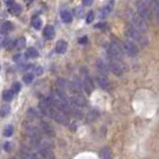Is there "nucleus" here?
I'll return each mask as SVG.
<instances>
[{
    "instance_id": "obj_1",
    "label": "nucleus",
    "mask_w": 159,
    "mask_h": 159,
    "mask_svg": "<svg viewBox=\"0 0 159 159\" xmlns=\"http://www.w3.org/2000/svg\"><path fill=\"white\" fill-rule=\"evenodd\" d=\"M24 133H25V135L30 139V141H31L34 145H37V144L41 142V140H42L40 130L31 123L24 124Z\"/></svg>"
},
{
    "instance_id": "obj_2",
    "label": "nucleus",
    "mask_w": 159,
    "mask_h": 159,
    "mask_svg": "<svg viewBox=\"0 0 159 159\" xmlns=\"http://www.w3.org/2000/svg\"><path fill=\"white\" fill-rule=\"evenodd\" d=\"M125 33H126L128 38H130L131 40H133V41H136L138 43H140L141 45H144V43H145V41H146L145 38H144V36H143V34L139 32L138 30H136L134 27H132L130 24L126 25Z\"/></svg>"
},
{
    "instance_id": "obj_3",
    "label": "nucleus",
    "mask_w": 159,
    "mask_h": 159,
    "mask_svg": "<svg viewBox=\"0 0 159 159\" xmlns=\"http://www.w3.org/2000/svg\"><path fill=\"white\" fill-rule=\"evenodd\" d=\"M130 25L136 30H138L140 33H145L148 30V24L146 22V20L141 18L139 15H132Z\"/></svg>"
},
{
    "instance_id": "obj_4",
    "label": "nucleus",
    "mask_w": 159,
    "mask_h": 159,
    "mask_svg": "<svg viewBox=\"0 0 159 159\" xmlns=\"http://www.w3.org/2000/svg\"><path fill=\"white\" fill-rule=\"evenodd\" d=\"M107 54H108L109 60H116V61H119L122 57V49L120 48V46H119L118 44L111 42L107 48Z\"/></svg>"
},
{
    "instance_id": "obj_5",
    "label": "nucleus",
    "mask_w": 159,
    "mask_h": 159,
    "mask_svg": "<svg viewBox=\"0 0 159 159\" xmlns=\"http://www.w3.org/2000/svg\"><path fill=\"white\" fill-rule=\"evenodd\" d=\"M37 150L38 153L44 159H55V154L52 150V148L47 143L40 142L37 144Z\"/></svg>"
},
{
    "instance_id": "obj_6",
    "label": "nucleus",
    "mask_w": 159,
    "mask_h": 159,
    "mask_svg": "<svg viewBox=\"0 0 159 159\" xmlns=\"http://www.w3.org/2000/svg\"><path fill=\"white\" fill-rule=\"evenodd\" d=\"M50 117L55 119V120L59 123L64 124V125H68V124H70V117L67 116V114H65L64 112L56 109L54 107L51 111V113H50Z\"/></svg>"
},
{
    "instance_id": "obj_7",
    "label": "nucleus",
    "mask_w": 159,
    "mask_h": 159,
    "mask_svg": "<svg viewBox=\"0 0 159 159\" xmlns=\"http://www.w3.org/2000/svg\"><path fill=\"white\" fill-rule=\"evenodd\" d=\"M136 10H137L138 15L141 18L145 19V20H148L151 18V12L145 2L141 1V0L137 1L136 2Z\"/></svg>"
},
{
    "instance_id": "obj_8",
    "label": "nucleus",
    "mask_w": 159,
    "mask_h": 159,
    "mask_svg": "<svg viewBox=\"0 0 159 159\" xmlns=\"http://www.w3.org/2000/svg\"><path fill=\"white\" fill-rule=\"evenodd\" d=\"M122 50L124 51V53H125L129 57H135L138 54L137 46L132 41H130V40H126V41L123 42Z\"/></svg>"
},
{
    "instance_id": "obj_9",
    "label": "nucleus",
    "mask_w": 159,
    "mask_h": 159,
    "mask_svg": "<svg viewBox=\"0 0 159 159\" xmlns=\"http://www.w3.org/2000/svg\"><path fill=\"white\" fill-rule=\"evenodd\" d=\"M107 68H108L109 71H111L112 74L116 75V76H117V77L121 76V75L123 74V71H124L120 62L116 61V60H109Z\"/></svg>"
},
{
    "instance_id": "obj_10",
    "label": "nucleus",
    "mask_w": 159,
    "mask_h": 159,
    "mask_svg": "<svg viewBox=\"0 0 159 159\" xmlns=\"http://www.w3.org/2000/svg\"><path fill=\"white\" fill-rule=\"evenodd\" d=\"M40 130H41L45 135L48 137H55L56 132H55L54 127L50 123L46 121H41L40 122Z\"/></svg>"
},
{
    "instance_id": "obj_11",
    "label": "nucleus",
    "mask_w": 159,
    "mask_h": 159,
    "mask_svg": "<svg viewBox=\"0 0 159 159\" xmlns=\"http://www.w3.org/2000/svg\"><path fill=\"white\" fill-rule=\"evenodd\" d=\"M39 107H40V111H41L45 116H50V113H51V111L53 108V106L51 102H50V99L42 98L39 102Z\"/></svg>"
},
{
    "instance_id": "obj_12",
    "label": "nucleus",
    "mask_w": 159,
    "mask_h": 159,
    "mask_svg": "<svg viewBox=\"0 0 159 159\" xmlns=\"http://www.w3.org/2000/svg\"><path fill=\"white\" fill-rule=\"evenodd\" d=\"M70 103L75 107H82L86 106L87 101L82 94H75V96L70 98Z\"/></svg>"
},
{
    "instance_id": "obj_13",
    "label": "nucleus",
    "mask_w": 159,
    "mask_h": 159,
    "mask_svg": "<svg viewBox=\"0 0 159 159\" xmlns=\"http://www.w3.org/2000/svg\"><path fill=\"white\" fill-rule=\"evenodd\" d=\"M20 156L22 159H39L38 154L35 153L34 151L30 150L29 148H21L20 149Z\"/></svg>"
},
{
    "instance_id": "obj_14",
    "label": "nucleus",
    "mask_w": 159,
    "mask_h": 159,
    "mask_svg": "<svg viewBox=\"0 0 159 159\" xmlns=\"http://www.w3.org/2000/svg\"><path fill=\"white\" fill-rule=\"evenodd\" d=\"M97 82L98 84V86L102 89H104V91H109V89H111V84H109V81L107 78V76H102V75H99V76L97 78Z\"/></svg>"
},
{
    "instance_id": "obj_15",
    "label": "nucleus",
    "mask_w": 159,
    "mask_h": 159,
    "mask_svg": "<svg viewBox=\"0 0 159 159\" xmlns=\"http://www.w3.org/2000/svg\"><path fill=\"white\" fill-rule=\"evenodd\" d=\"M82 84H83V89L88 93H91L93 91V83L92 81V79L89 78L88 75H87V76H84V81L82 82Z\"/></svg>"
},
{
    "instance_id": "obj_16",
    "label": "nucleus",
    "mask_w": 159,
    "mask_h": 159,
    "mask_svg": "<svg viewBox=\"0 0 159 159\" xmlns=\"http://www.w3.org/2000/svg\"><path fill=\"white\" fill-rule=\"evenodd\" d=\"M112 8H113V0H111V2H109L107 6H104L102 9L99 10L98 12V17L99 18H106L107 17L111 12L112 11Z\"/></svg>"
},
{
    "instance_id": "obj_17",
    "label": "nucleus",
    "mask_w": 159,
    "mask_h": 159,
    "mask_svg": "<svg viewBox=\"0 0 159 159\" xmlns=\"http://www.w3.org/2000/svg\"><path fill=\"white\" fill-rule=\"evenodd\" d=\"M43 36L47 40H52L55 37V29H54V27L51 26V25H47V26L44 28Z\"/></svg>"
},
{
    "instance_id": "obj_18",
    "label": "nucleus",
    "mask_w": 159,
    "mask_h": 159,
    "mask_svg": "<svg viewBox=\"0 0 159 159\" xmlns=\"http://www.w3.org/2000/svg\"><path fill=\"white\" fill-rule=\"evenodd\" d=\"M67 48H68L67 42L64 41V40H60V41H58L56 44L55 51H56V53H58V54H64L67 51Z\"/></svg>"
},
{
    "instance_id": "obj_19",
    "label": "nucleus",
    "mask_w": 159,
    "mask_h": 159,
    "mask_svg": "<svg viewBox=\"0 0 159 159\" xmlns=\"http://www.w3.org/2000/svg\"><path fill=\"white\" fill-rule=\"evenodd\" d=\"M97 69H98L99 75H102V76H107V74L108 72V68L103 61L98 60L97 62Z\"/></svg>"
},
{
    "instance_id": "obj_20",
    "label": "nucleus",
    "mask_w": 159,
    "mask_h": 159,
    "mask_svg": "<svg viewBox=\"0 0 159 159\" xmlns=\"http://www.w3.org/2000/svg\"><path fill=\"white\" fill-rule=\"evenodd\" d=\"M13 29V25L10 21H5L0 25V33L1 34H7Z\"/></svg>"
},
{
    "instance_id": "obj_21",
    "label": "nucleus",
    "mask_w": 159,
    "mask_h": 159,
    "mask_svg": "<svg viewBox=\"0 0 159 159\" xmlns=\"http://www.w3.org/2000/svg\"><path fill=\"white\" fill-rule=\"evenodd\" d=\"M60 15H61V19L64 23H71L73 21L72 14L70 11H68V10H63Z\"/></svg>"
},
{
    "instance_id": "obj_22",
    "label": "nucleus",
    "mask_w": 159,
    "mask_h": 159,
    "mask_svg": "<svg viewBox=\"0 0 159 159\" xmlns=\"http://www.w3.org/2000/svg\"><path fill=\"white\" fill-rule=\"evenodd\" d=\"M31 24H32V26H33L34 29L40 30V29H41V27H42V25H43V21H42L41 17H39V16H34V17L32 18Z\"/></svg>"
},
{
    "instance_id": "obj_23",
    "label": "nucleus",
    "mask_w": 159,
    "mask_h": 159,
    "mask_svg": "<svg viewBox=\"0 0 159 159\" xmlns=\"http://www.w3.org/2000/svg\"><path fill=\"white\" fill-rule=\"evenodd\" d=\"M9 12L12 15H16V16H18V15H20L22 12V7L20 6L19 4H13L9 7Z\"/></svg>"
},
{
    "instance_id": "obj_24",
    "label": "nucleus",
    "mask_w": 159,
    "mask_h": 159,
    "mask_svg": "<svg viewBox=\"0 0 159 159\" xmlns=\"http://www.w3.org/2000/svg\"><path fill=\"white\" fill-rule=\"evenodd\" d=\"M99 154H101V158L102 159H112L111 151V149L107 148V147L102 148V150H101V152H99Z\"/></svg>"
},
{
    "instance_id": "obj_25",
    "label": "nucleus",
    "mask_w": 159,
    "mask_h": 159,
    "mask_svg": "<svg viewBox=\"0 0 159 159\" xmlns=\"http://www.w3.org/2000/svg\"><path fill=\"white\" fill-rule=\"evenodd\" d=\"M25 56H26V58H30V59H35V58H37L39 56V53L38 51L35 48L31 47V48H29L27 49V51L26 53H25Z\"/></svg>"
},
{
    "instance_id": "obj_26",
    "label": "nucleus",
    "mask_w": 159,
    "mask_h": 159,
    "mask_svg": "<svg viewBox=\"0 0 159 159\" xmlns=\"http://www.w3.org/2000/svg\"><path fill=\"white\" fill-rule=\"evenodd\" d=\"M14 46L18 50H22L25 46H26V39H25L24 37L18 38L16 41L14 42Z\"/></svg>"
},
{
    "instance_id": "obj_27",
    "label": "nucleus",
    "mask_w": 159,
    "mask_h": 159,
    "mask_svg": "<svg viewBox=\"0 0 159 159\" xmlns=\"http://www.w3.org/2000/svg\"><path fill=\"white\" fill-rule=\"evenodd\" d=\"M11 111V107H10L9 104H3L0 107V116L1 117H5L7 116L8 114Z\"/></svg>"
},
{
    "instance_id": "obj_28",
    "label": "nucleus",
    "mask_w": 159,
    "mask_h": 159,
    "mask_svg": "<svg viewBox=\"0 0 159 159\" xmlns=\"http://www.w3.org/2000/svg\"><path fill=\"white\" fill-rule=\"evenodd\" d=\"M2 98L4 101L6 102H10L12 101V98H14V93L11 91V89H7V91H4L3 94H2Z\"/></svg>"
},
{
    "instance_id": "obj_29",
    "label": "nucleus",
    "mask_w": 159,
    "mask_h": 159,
    "mask_svg": "<svg viewBox=\"0 0 159 159\" xmlns=\"http://www.w3.org/2000/svg\"><path fill=\"white\" fill-rule=\"evenodd\" d=\"M33 80H34V75L31 74V73H27V74H25L24 75V77H23V82L25 84H31L33 82Z\"/></svg>"
},
{
    "instance_id": "obj_30",
    "label": "nucleus",
    "mask_w": 159,
    "mask_h": 159,
    "mask_svg": "<svg viewBox=\"0 0 159 159\" xmlns=\"http://www.w3.org/2000/svg\"><path fill=\"white\" fill-rule=\"evenodd\" d=\"M153 12H154V15H155V18L157 20V22L159 24V3L156 1H154L153 3Z\"/></svg>"
},
{
    "instance_id": "obj_31",
    "label": "nucleus",
    "mask_w": 159,
    "mask_h": 159,
    "mask_svg": "<svg viewBox=\"0 0 159 159\" xmlns=\"http://www.w3.org/2000/svg\"><path fill=\"white\" fill-rule=\"evenodd\" d=\"M74 14L75 16H77L78 18H82L84 14V9L81 6H77L74 8Z\"/></svg>"
},
{
    "instance_id": "obj_32",
    "label": "nucleus",
    "mask_w": 159,
    "mask_h": 159,
    "mask_svg": "<svg viewBox=\"0 0 159 159\" xmlns=\"http://www.w3.org/2000/svg\"><path fill=\"white\" fill-rule=\"evenodd\" d=\"M32 72L31 74H35L36 76H41L43 74V68L41 66H34L32 68Z\"/></svg>"
},
{
    "instance_id": "obj_33",
    "label": "nucleus",
    "mask_w": 159,
    "mask_h": 159,
    "mask_svg": "<svg viewBox=\"0 0 159 159\" xmlns=\"http://www.w3.org/2000/svg\"><path fill=\"white\" fill-rule=\"evenodd\" d=\"M93 19H94V14H93V11H89L87 14V16H86V22L88 24H91L93 21Z\"/></svg>"
},
{
    "instance_id": "obj_34",
    "label": "nucleus",
    "mask_w": 159,
    "mask_h": 159,
    "mask_svg": "<svg viewBox=\"0 0 159 159\" xmlns=\"http://www.w3.org/2000/svg\"><path fill=\"white\" fill-rule=\"evenodd\" d=\"M12 133H13V126L12 125H8L4 130V135L6 137H9V136L12 135Z\"/></svg>"
},
{
    "instance_id": "obj_35",
    "label": "nucleus",
    "mask_w": 159,
    "mask_h": 159,
    "mask_svg": "<svg viewBox=\"0 0 159 159\" xmlns=\"http://www.w3.org/2000/svg\"><path fill=\"white\" fill-rule=\"evenodd\" d=\"M20 89H21V84H20V83H14L12 84V89H11V91L14 93H16L20 91Z\"/></svg>"
},
{
    "instance_id": "obj_36",
    "label": "nucleus",
    "mask_w": 159,
    "mask_h": 159,
    "mask_svg": "<svg viewBox=\"0 0 159 159\" xmlns=\"http://www.w3.org/2000/svg\"><path fill=\"white\" fill-rule=\"evenodd\" d=\"M82 2L84 6H91L93 2V0H82Z\"/></svg>"
},
{
    "instance_id": "obj_37",
    "label": "nucleus",
    "mask_w": 159,
    "mask_h": 159,
    "mask_svg": "<svg viewBox=\"0 0 159 159\" xmlns=\"http://www.w3.org/2000/svg\"><path fill=\"white\" fill-rule=\"evenodd\" d=\"M87 42H88V37H86V36L83 37V38H81V39L79 40V43H80V44H86Z\"/></svg>"
},
{
    "instance_id": "obj_38",
    "label": "nucleus",
    "mask_w": 159,
    "mask_h": 159,
    "mask_svg": "<svg viewBox=\"0 0 159 159\" xmlns=\"http://www.w3.org/2000/svg\"><path fill=\"white\" fill-rule=\"evenodd\" d=\"M4 3L6 4L8 7H10L11 5L14 4V0H4Z\"/></svg>"
},
{
    "instance_id": "obj_39",
    "label": "nucleus",
    "mask_w": 159,
    "mask_h": 159,
    "mask_svg": "<svg viewBox=\"0 0 159 159\" xmlns=\"http://www.w3.org/2000/svg\"><path fill=\"white\" fill-rule=\"evenodd\" d=\"M9 148H10V142H6V143H5L4 144V149H5V150H9Z\"/></svg>"
},
{
    "instance_id": "obj_40",
    "label": "nucleus",
    "mask_w": 159,
    "mask_h": 159,
    "mask_svg": "<svg viewBox=\"0 0 159 159\" xmlns=\"http://www.w3.org/2000/svg\"><path fill=\"white\" fill-rule=\"evenodd\" d=\"M25 2H26L27 5H29V4H31L33 2V0H25Z\"/></svg>"
},
{
    "instance_id": "obj_41",
    "label": "nucleus",
    "mask_w": 159,
    "mask_h": 159,
    "mask_svg": "<svg viewBox=\"0 0 159 159\" xmlns=\"http://www.w3.org/2000/svg\"><path fill=\"white\" fill-rule=\"evenodd\" d=\"M156 1H157V2H158V3H159V0H156Z\"/></svg>"
},
{
    "instance_id": "obj_42",
    "label": "nucleus",
    "mask_w": 159,
    "mask_h": 159,
    "mask_svg": "<svg viewBox=\"0 0 159 159\" xmlns=\"http://www.w3.org/2000/svg\"><path fill=\"white\" fill-rule=\"evenodd\" d=\"M11 159H17V158H11Z\"/></svg>"
},
{
    "instance_id": "obj_43",
    "label": "nucleus",
    "mask_w": 159,
    "mask_h": 159,
    "mask_svg": "<svg viewBox=\"0 0 159 159\" xmlns=\"http://www.w3.org/2000/svg\"><path fill=\"white\" fill-rule=\"evenodd\" d=\"M0 7H1V3H0Z\"/></svg>"
}]
</instances>
